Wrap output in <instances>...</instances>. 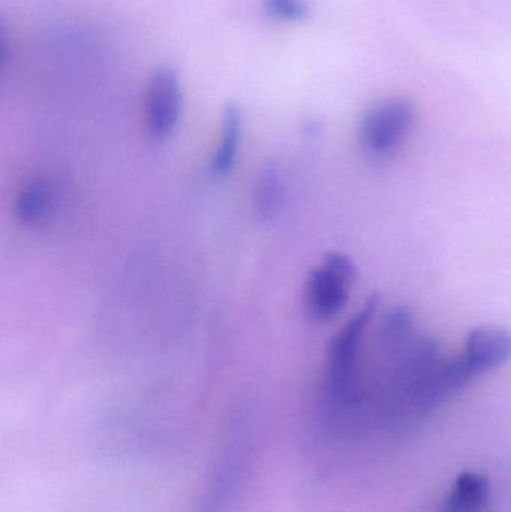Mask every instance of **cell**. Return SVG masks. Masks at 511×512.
<instances>
[{"label": "cell", "mask_w": 511, "mask_h": 512, "mask_svg": "<svg viewBox=\"0 0 511 512\" xmlns=\"http://www.w3.org/2000/svg\"><path fill=\"white\" fill-rule=\"evenodd\" d=\"M461 358L470 379L503 366L511 358V331L501 327H477L468 333Z\"/></svg>", "instance_id": "5b68a950"}, {"label": "cell", "mask_w": 511, "mask_h": 512, "mask_svg": "<svg viewBox=\"0 0 511 512\" xmlns=\"http://www.w3.org/2000/svg\"><path fill=\"white\" fill-rule=\"evenodd\" d=\"M356 267L348 256L330 252L311 271L305 289L306 310L315 321L326 322L347 306L356 282Z\"/></svg>", "instance_id": "7a4b0ae2"}, {"label": "cell", "mask_w": 511, "mask_h": 512, "mask_svg": "<svg viewBox=\"0 0 511 512\" xmlns=\"http://www.w3.org/2000/svg\"><path fill=\"white\" fill-rule=\"evenodd\" d=\"M378 301L380 298L372 295L330 343L324 391L327 402L339 411L354 408L362 400L360 354L366 328L377 312Z\"/></svg>", "instance_id": "6da1fadb"}, {"label": "cell", "mask_w": 511, "mask_h": 512, "mask_svg": "<svg viewBox=\"0 0 511 512\" xmlns=\"http://www.w3.org/2000/svg\"><path fill=\"white\" fill-rule=\"evenodd\" d=\"M53 207V186L47 180L33 179L20 189L15 198V218L26 227H36L47 221Z\"/></svg>", "instance_id": "ba28073f"}, {"label": "cell", "mask_w": 511, "mask_h": 512, "mask_svg": "<svg viewBox=\"0 0 511 512\" xmlns=\"http://www.w3.org/2000/svg\"><path fill=\"white\" fill-rule=\"evenodd\" d=\"M414 107L402 98L384 99L372 105L360 122V143L369 156L383 159L392 156L411 134Z\"/></svg>", "instance_id": "3957f363"}, {"label": "cell", "mask_w": 511, "mask_h": 512, "mask_svg": "<svg viewBox=\"0 0 511 512\" xmlns=\"http://www.w3.org/2000/svg\"><path fill=\"white\" fill-rule=\"evenodd\" d=\"M242 137V116L234 105H228L222 117L221 138L212 158V173L218 177L227 176L236 165Z\"/></svg>", "instance_id": "9c48e42d"}, {"label": "cell", "mask_w": 511, "mask_h": 512, "mask_svg": "<svg viewBox=\"0 0 511 512\" xmlns=\"http://www.w3.org/2000/svg\"><path fill=\"white\" fill-rule=\"evenodd\" d=\"M266 9L270 17L281 21H302L308 15L303 0H266Z\"/></svg>", "instance_id": "8fae6325"}, {"label": "cell", "mask_w": 511, "mask_h": 512, "mask_svg": "<svg viewBox=\"0 0 511 512\" xmlns=\"http://www.w3.org/2000/svg\"><path fill=\"white\" fill-rule=\"evenodd\" d=\"M279 198H281V182H279L278 171L273 167L266 168L258 185V210L263 213V216L272 215L279 206Z\"/></svg>", "instance_id": "30bf717a"}, {"label": "cell", "mask_w": 511, "mask_h": 512, "mask_svg": "<svg viewBox=\"0 0 511 512\" xmlns=\"http://www.w3.org/2000/svg\"><path fill=\"white\" fill-rule=\"evenodd\" d=\"M183 93L179 77L171 68H161L150 78L146 90V122L152 137L165 140L176 131L182 114Z\"/></svg>", "instance_id": "277c9868"}, {"label": "cell", "mask_w": 511, "mask_h": 512, "mask_svg": "<svg viewBox=\"0 0 511 512\" xmlns=\"http://www.w3.org/2000/svg\"><path fill=\"white\" fill-rule=\"evenodd\" d=\"M245 448H227L224 460L216 471L212 487L207 492L206 499L201 505L200 512H222L227 502L233 499L237 483L242 475V466L245 463Z\"/></svg>", "instance_id": "8992f818"}, {"label": "cell", "mask_w": 511, "mask_h": 512, "mask_svg": "<svg viewBox=\"0 0 511 512\" xmlns=\"http://www.w3.org/2000/svg\"><path fill=\"white\" fill-rule=\"evenodd\" d=\"M489 496V481L476 472H465L459 475L438 512H485Z\"/></svg>", "instance_id": "52a82bcc"}]
</instances>
